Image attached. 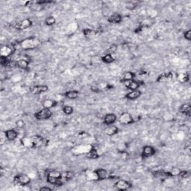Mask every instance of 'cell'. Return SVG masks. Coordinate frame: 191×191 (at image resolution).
I'll list each match as a JSON object with an SVG mask.
<instances>
[{
	"label": "cell",
	"mask_w": 191,
	"mask_h": 191,
	"mask_svg": "<svg viewBox=\"0 0 191 191\" xmlns=\"http://www.w3.org/2000/svg\"><path fill=\"white\" fill-rule=\"evenodd\" d=\"M40 43L41 42H40V40L39 39L36 38V37H31L24 39L20 43V46L23 50H28L37 47V46H40Z\"/></svg>",
	"instance_id": "obj_1"
},
{
	"label": "cell",
	"mask_w": 191,
	"mask_h": 191,
	"mask_svg": "<svg viewBox=\"0 0 191 191\" xmlns=\"http://www.w3.org/2000/svg\"><path fill=\"white\" fill-rule=\"evenodd\" d=\"M31 182V178L26 174H19L16 175L14 179V184L16 186H25Z\"/></svg>",
	"instance_id": "obj_2"
},
{
	"label": "cell",
	"mask_w": 191,
	"mask_h": 191,
	"mask_svg": "<svg viewBox=\"0 0 191 191\" xmlns=\"http://www.w3.org/2000/svg\"><path fill=\"white\" fill-rule=\"evenodd\" d=\"M52 115V113L50 109L43 108L35 113L34 117L38 120H45V119H50Z\"/></svg>",
	"instance_id": "obj_3"
},
{
	"label": "cell",
	"mask_w": 191,
	"mask_h": 191,
	"mask_svg": "<svg viewBox=\"0 0 191 191\" xmlns=\"http://www.w3.org/2000/svg\"><path fill=\"white\" fill-rule=\"evenodd\" d=\"M15 51H16V48L13 45H7V46L5 45V46H2L0 53H1V56L8 57L10 55H13Z\"/></svg>",
	"instance_id": "obj_4"
},
{
	"label": "cell",
	"mask_w": 191,
	"mask_h": 191,
	"mask_svg": "<svg viewBox=\"0 0 191 191\" xmlns=\"http://www.w3.org/2000/svg\"><path fill=\"white\" fill-rule=\"evenodd\" d=\"M119 122L122 124L129 125L134 123V118L129 113H123L119 118Z\"/></svg>",
	"instance_id": "obj_5"
},
{
	"label": "cell",
	"mask_w": 191,
	"mask_h": 191,
	"mask_svg": "<svg viewBox=\"0 0 191 191\" xmlns=\"http://www.w3.org/2000/svg\"><path fill=\"white\" fill-rule=\"evenodd\" d=\"M32 25V20L29 19H26L17 22V23L15 24L14 27L16 28L17 29H19V30H23V29H28V28L31 27Z\"/></svg>",
	"instance_id": "obj_6"
},
{
	"label": "cell",
	"mask_w": 191,
	"mask_h": 191,
	"mask_svg": "<svg viewBox=\"0 0 191 191\" xmlns=\"http://www.w3.org/2000/svg\"><path fill=\"white\" fill-rule=\"evenodd\" d=\"M122 82L123 83V85H124L128 89L131 90H138L139 87H140V81H134V80H131V81H123Z\"/></svg>",
	"instance_id": "obj_7"
},
{
	"label": "cell",
	"mask_w": 191,
	"mask_h": 191,
	"mask_svg": "<svg viewBox=\"0 0 191 191\" xmlns=\"http://www.w3.org/2000/svg\"><path fill=\"white\" fill-rule=\"evenodd\" d=\"M32 140H33L34 148H39L43 144H47L48 142V140L43 138L40 136H34L32 137Z\"/></svg>",
	"instance_id": "obj_8"
},
{
	"label": "cell",
	"mask_w": 191,
	"mask_h": 191,
	"mask_svg": "<svg viewBox=\"0 0 191 191\" xmlns=\"http://www.w3.org/2000/svg\"><path fill=\"white\" fill-rule=\"evenodd\" d=\"M115 187L120 190H126L131 187V184L125 180H119L115 183Z\"/></svg>",
	"instance_id": "obj_9"
},
{
	"label": "cell",
	"mask_w": 191,
	"mask_h": 191,
	"mask_svg": "<svg viewBox=\"0 0 191 191\" xmlns=\"http://www.w3.org/2000/svg\"><path fill=\"white\" fill-rule=\"evenodd\" d=\"M155 152H156V150L154 149V147L151 146H145L143 149L142 156L148 158V157H151L154 155Z\"/></svg>",
	"instance_id": "obj_10"
},
{
	"label": "cell",
	"mask_w": 191,
	"mask_h": 191,
	"mask_svg": "<svg viewBox=\"0 0 191 191\" xmlns=\"http://www.w3.org/2000/svg\"><path fill=\"white\" fill-rule=\"evenodd\" d=\"M116 120V116L114 113H108V114L105 115L104 117V124L107 126H111L115 123Z\"/></svg>",
	"instance_id": "obj_11"
},
{
	"label": "cell",
	"mask_w": 191,
	"mask_h": 191,
	"mask_svg": "<svg viewBox=\"0 0 191 191\" xmlns=\"http://www.w3.org/2000/svg\"><path fill=\"white\" fill-rule=\"evenodd\" d=\"M122 16L119 14H113L108 18V22L111 24H119L122 21Z\"/></svg>",
	"instance_id": "obj_12"
},
{
	"label": "cell",
	"mask_w": 191,
	"mask_h": 191,
	"mask_svg": "<svg viewBox=\"0 0 191 191\" xmlns=\"http://www.w3.org/2000/svg\"><path fill=\"white\" fill-rule=\"evenodd\" d=\"M48 87L46 85H38V86H34L31 88L30 91L33 94H40L41 93L46 92L48 90Z\"/></svg>",
	"instance_id": "obj_13"
},
{
	"label": "cell",
	"mask_w": 191,
	"mask_h": 191,
	"mask_svg": "<svg viewBox=\"0 0 191 191\" xmlns=\"http://www.w3.org/2000/svg\"><path fill=\"white\" fill-rule=\"evenodd\" d=\"M172 73H162L157 79V81L158 82H164V81H168L172 80Z\"/></svg>",
	"instance_id": "obj_14"
},
{
	"label": "cell",
	"mask_w": 191,
	"mask_h": 191,
	"mask_svg": "<svg viewBox=\"0 0 191 191\" xmlns=\"http://www.w3.org/2000/svg\"><path fill=\"white\" fill-rule=\"evenodd\" d=\"M95 173L97 175V180H104L108 177V173L104 169H96L95 171Z\"/></svg>",
	"instance_id": "obj_15"
},
{
	"label": "cell",
	"mask_w": 191,
	"mask_h": 191,
	"mask_svg": "<svg viewBox=\"0 0 191 191\" xmlns=\"http://www.w3.org/2000/svg\"><path fill=\"white\" fill-rule=\"evenodd\" d=\"M100 29H98L96 30H93V29H85V30L83 31V33L85 34V37H94L95 35H97L100 32Z\"/></svg>",
	"instance_id": "obj_16"
},
{
	"label": "cell",
	"mask_w": 191,
	"mask_h": 191,
	"mask_svg": "<svg viewBox=\"0 0 191 191\" xmlns=\"http://www.w3.org/2000/svg\"><path fill=\"white\" fill-rule=\"evenodd\" d=\"M87 158H90V159H96L99 157V154L98 152V150L95 149V148L92 147L89 151L87 152Z\"/></svg>",
	"instance_id": "obj_17"
},
{
	"label": "cell",
	"mask_w": 191,
	"mask_h": 191,
	"mask_svg": "<svg viewBox=\"0 0 191 191\" xmlns=\"http://www.w3.org/2000/svg\"><path fill=\"white\" fill-rule=\"evenodd\" d=\"M5 134L8 140H15L18 136V133L15 130H13V129H10V130L6 131Z\"/></svg>",
	"instance_id": "obj_18"
},
{
	"label": "cell",
	"mask_w": 191,
	"mask_h": 191,
	"mask_svg": "<svg viewBox=\"0 0 191 191\" xmlns=\"http://www.w3.org/2000/svg\"><path fill=\"white\" fill-rule=\"evenodd\" d=\"M118 132V128L115 126H108L105 129V134L108 136H113Z\"/></svg>",
	"instance_id": "obj_19"
},
{
	"label": "cell",
	"mask_w": 191,
	"mask_h": 191,
	"mask_svg": "<svg viewBox=\"0 0 191 191\" xmlns=\"http://www.w3.org/2000/svg\"><path fill=\"white\" fill-rule=\"evenodd\" d=\"M140 95H141V92L139 90H135L131 91L126 96L127 99H131V100H134V99H136L138 97H140Z\"/></svg>",
	"instance_id": "obj_20"
},
{
	"label": "cell",
	"mask_w": 191,
	"mask_h": 191,
	"mask_svg": "<svg viewBox=\"0 0 191 191\" xmlns=\"http://www.w3.org/2000/svg\"><path fill=\"white\" fill-rule=\"evenodd\" d=\"M17 62V66L19 68L22 69V70H26L29 67V61L26 60V59L24 58H21L17 60L16 61Z\"/></svg>",
	"instance_id": "obj_21"
},
{
	"label": "cell",
	"mask_w": 191,
	"mask_h": 191,
	"mask_svg": "<svg viewBox=\"0 0 191 191\" xmlns=\"http://www.w3.org/2000/svg\"><path fill=\"white\" fill-rule=\"evenodd\" d=\"M21 143L22 145L25 146L26 147H30V148H34V144H33V140L32 137H22L21 139Z\"/></svg>",
	"instance_id": "obj_22"
},
{
	"label": "cell",
	"mask_w": 191,
	"mask_h": 191,
	"mask_svg": "<svg viewBox=\"0 0 191 191\" xmlns=\"http://www.w3.org/2000/svg\"><path fill=\"white\" fill-rule=\"evenodd\" d=\"M42 105H43V108L50 109L52 108H54V107L56 106L57 102H55V101L54 100H52V99H46V100L43 101Z\"/></svg>",
	"instance_id": "obj_23"
},
{
	"label": "cell",
	"mask_w": 191,
	"mask_h": 191,
	"mask_svg": "<svg viewBox=\"0 0 191 191\" xmlns=\"http://www.w3.org/2000/svg\"><path fill=\"white\" fill-rule=\"evenodd\" d=\"M179 111H180L181 113L188 115V116H190L191 105H190V104H184V105H182V106L180 107Z\"/></svg>",
	"instance_id": "obj_24"
},
{
	"label": "cell",
	"mask_w": 191,
	"mask_h": 191,
	"mask_svg": "<svg viewBox=\"0 0 191 191\" xmlns=\"http://www.w3.org/2000/svg\"><path fill=\"white\" fill-rule=\"evenodd\" d=\"M102 61H104V62L106 63V64H111V63H113V61H114L115 58L113 57V55L107 53L105 55L102 56Z\"/></svg>",
	"instance_id": "obj_25"
},
{
	"label": "cell",
	"mask_w": 191,
	"mask_h": 191,
	"mask_svg": "<svg viewBox=\"0 0 191 191\" xmlns=\"http://www.w3.org/2000/svg\"><path fill=\"white\" fill-rule=\"evenodd\" d=\"M65 96L68 99H75L78 96V92L76 90H70L65 93Z\"/></svg>",
	"instance_id": "obj_26"
},
{
	"label": "cell",
	"mask_w": 191,
	"mask_h": 191,
	"mask_svg": "<svg viewBox=\"0 0 191 191\" xmlns=\"http://www.w3.org/2000/svg\"><path fill=\"white\" fill-rule=\"evenodd\" d=\"M135 78V74L132 72H126L123 75V81H131Z\"/></svg>",
	"instance_id": "obj_27"
},
{
	"label": "cell",
	"mask_w": 191,
	"mask_h": 191,
	"mask_svg": "<svg viewBox=\"0 0 191 191\" xmlns=\"http://www.w3.org/2000/svg\"><path fill=\"white\" fill-rule=\"evenodd\" d=\"M189 75H188L187 73H180L178 75V81L182 83H185L188 81L189 80Z\"/></svg>",
	"instance_id": "obj_28"
},
{
	"label": "cell",
	"mask_w": 191,
	"mask_h": 191,
	"mask_svg": "<svg viewBox=\"0 0 191 191\" xmlns=\"http://www.w3.org/2000/svg\"><path fill=\"white\" fill-rule=\"evenodd\" d=\"M73 177V173L70 171H67V172H64L63 173H61V178L62 180L64 181H67L71 179Z\"/></svg>",
	"instance_id": "obj_29"
},
{
	"label": "cell",
	"mask_w": 191,
	"mask_h": 191,
	"mask_svg": "<svg viewBox=\"0 0 191 191\" xmlns=\"http://www.w3.org/2000/svg\"><path fill=\"white\" fill-rule=\"evenodd\" d=\"M62 111L63 112H64V113H65V114L70 115L73 113V108L70 106V105H66V106H64V108H63Z\"/></svg>",
	"instance_id": "obj_30"
},
{
	"label": "cell",
	"mask_w": 191,
	"mask_h": 191,
	"mask_svg": "<svg viewBox=\"0 0 191 191\" xmlns=\"http://www.w3.org/2000/svg\"><path fill=\"white\" fill-rule=\"evenodd\" d=\"M48 173H49V172L46 169H41L37 172V177H38L39 179H43L44 178L47 177Z\"/></svg>",
	"instance_id": "obj_31"
},
{
	"label": "cell",
	"mask_w": 191,
	"mask_h": 191,
	"mask_svg": "<svg viewBox=\"0 0 191 191\" xmlns=\"http://www.w3.org/2000/svg\"><path fill=\"white\" fill-rule=\"evenodd\" d=\"M56 20H55V18L54 17H47L46 19V20H45V23H46V26H52V25H54L55 23Z\"/></svg>",
	"instance_id": "obj_32"
},
{
	"label": "cell",
	"mask_w": 191,
	"mask_h": 191,
	"mask_svg": "<svg viewBox=\"0 0 191 191\" xmlns=\"http://www.w3.org/2000/svg\"><path fill=\"white\" fill-rule=\"evenodd\" d=\"M48 175H50V176L54 177V178H61V172H60L59 171L57 170H52L49 172L48 173Z\"/></svg>",
	"instance_id": "obj_33"
},
{
	"label": "cell",
	"mask_w": 191,
	"mask_h": 191,
	"mask_svg": "<svg viewBox=\"0 0 191 191\" xmlns=\"http://www.w3.org/2000/svg\"><path fill=\"white\" fill-rule=\"evenodd\" d=\"M127 148H128V145L125 143H119V145L117 146V149H118V151L119 152H120L126 151Z\"/></svg>",
	"instance_id": "obj_34"
},
{
	"label": "cell",
	"mask_w": 191,
	"mask_h": 191,
	"mask_svg": "<svg viewBox=\"0 0 191 191\" xmlns=\"http://www.w3.org/2000/svg\"><path fill=\"white\" fill-rule=\"evenodd\" d=\"M116 50H117V46H116V45L112 44L108 48V54L113 55L115 53V52L116 51Z\"/></svg>",
	"instance_id": "obj_35"
},
{
	"label": "cell",
	"mask_w": 191,
	"mask_h": 191,
	"mask_svg": "<svg viewBox=\"0 0 191 191\" xmlns=\"http://www.w3.org/2000/svg\"><path fill=\"white\" fill-rule=\"evenodd\" d=\"M136 7H137V5L133 2H127L126 5V8L129 10H134Z\"/></svg>",
	"instance_id": "obj_36"
},
{
	"label": "cell",
	"mask_w": 191,
	"mask_h": 191,
	"mask_svg": "<svg viewBox=\"0 0 191 191\" xmlns=\"http://www.w3.org/2000/svg\"><path fill=\"white\" fill-rule=\"evenodd\" d=\"M181 170L179 169H178V168H176V167H175V168H172V170L170 171V174L172 176H176V175H179V173H180Z\"/></svg>",
	"instance_id": "obj_37"
},
{
	"label": "cell",
	"mask_w": 191,
	"mask_h": 191,
	"mask_svg": "<svg viewBox=\"0 0 191 191\" xmlns=\"http://www.w3.org/2000/svg\"><path fill=\"white\" fill-rule=\"evenodd\" d=\"M21 79H22V78H21V76L19 75H14L11 78V80L14 83L19 82V81H21Z\"/></svg>",
	"instance_id": "obj_38"
},
{
	"label": "cell",
	"mask_w": 191,
	"mask_h": 191,
	"mask_svg": "<svg viewBox=\"0 0 191 191\" xmlns=\"http://www.w3.org/2000/svg\"><path fill=\"white\" fill-rule=\"evenodd\" d=\"M91 90L93 91V92H100L101 90H100V88H99V85H92V86H91Z\"/></svg>",
	"instance_id": "obj_39"
},
{
	"label": "cell",
	"mask_w": 191,
	"mask_h": 191,
	"mask_svg": "<svg viewBox=\"0 0 191 191\" xmlns=\"http://www.w3.org/2000/svg\"><path fill=\"white\" fill-rule=\"evenodd\" d=\"M188 175H189V173L187 171H181L178 175L182 178H186L188 176Z\"/></svg>",
	"instance_id": "obj_40"
},
{
	"label": "cell",
	"mask_w": 191,
	"mask_h": 191,
	"mask_svg": "<svg viewBox=\"0 0 191 191\" xmlns=\"http://www.w3.org/2000/svg\"><path fill=\"white\" fill-rule=\"evenodd\" d=\"M185 38L187 39V40H191V31L190 30H189V31H187V32H185Z\"/></svg>",
	"instance_id": "obj_41"
},
{
	"label": "cell",
	"mask_w": 191,
	"mask_h": 191,
	"mask_svg": "<svg viewBox=\"0 0 191 191\" xmlns=\"http://www.w3.org/2000/svg\"><path fill=\"white\" fill-rule=\"evenodd\" d=\"M120 154H122L121 156H122V158H123V159L124 160H126V159H127L128 158H129V154H128L127 152H126V151H124V152H120Z\"/></svg>",
	"instance_id": "obj_42"
},
{
	"label": "cell",
	"mask_w": 191,
	"mask_h": 191,
	"mask_svg": "<svg viewBox=\"0 0 191 191\" xmlns=\"http://www.w3.org/2000/svg\"><path fill=\"white\" fill-rule=\"evenodd\" d=\"M17 125L18 127L21 128L24 126V122L22 121V120H21V119L20 120H18V121L17 122Z\"/></svg>",
	"instance_id": "obj_43"
},
{
	"label": "cell",
	"mask_w": 191,
	"mask_h": 191,
	"mask_svg": "<svg viewBox=\"0 0 191 191\" xmlns=\"http://www.w3.org/2000/svg\"><path fill=\"white\" fill-rule=\"evenodd\" d=\"M40 191H51L52 189L50 187H43L40 188Z\"/></svg>",
	"instance_id": "obj_44"
}]
</instances>
